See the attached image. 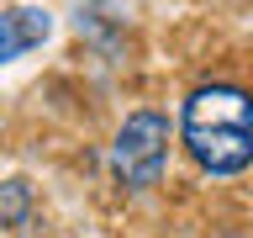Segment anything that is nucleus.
<instances>
[{
    "mask_svg": "<svg viewBox=\"0 0 253 238\" xmlns=\"http://www.w3.org/2000/svg\"><path fill=\"white\" fill-rule=\"evenodd\" d=\"M179 143L206 175H243L253 164V90L195 85L179 106Z\"/></svg>",
    "mask_w": 253,
    "mask_h": 238,
    "instance_id": "nucleus-1",
    "label": "nucleus"
},
{
    "mask_svg": "<svg viewBox=\"0 0 253 238\" xmlns=\"http://www.w3.org/2000/svg\"><path fill=\"white\" fill-rule=\"evenodd\" d=\"M47 37H53V11H42V5H0V69L27 59Z\"/></svg>",
    "mask_w": 253,
    "mask_h": 238,
    "instance_id": "nucleus-3",
    "label": "nucleus"
},
{
    "mask_svg": "<svg viewBox=\"0 0 253 238\" xmlns=\"http://www.w3.org/2000/svg\"><path fill=\"white\" fill-rule=\"evenodd\" d=\"M169 164V117L132 111L111 138V180L122 190H153Z\"/></svg>",
    "mask_w": 253,
    "mask_h": 238,
    "instance_id": "nucleus-2",
    "label": "nucleus"
}]
</instances>
